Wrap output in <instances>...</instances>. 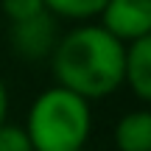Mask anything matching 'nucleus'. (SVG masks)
<instances>
[{"instance_id":"1","label":"nucleus","mask_w":151,"mask_h":151,"mask_svg":"<svg viewBox=\"0 0 151 151\" xmlns=\"http://www.w3.org/2000/svg\"><path fill=\"white\" fill-rule=\"evenodd\" d=\"M126 45L101 25H78L59 37L50 53V70L59 87L84 101L112 95L123 87Z\"/></svg>"},{"instance_id":"2","label":"nucleus","mask_w":151,"mask_h":151,"mask_svg":"<svg viewBox=\"0 0 151 151\" xmlns=\"http://www.w3.org/2000/svg\"><path fill=\"white\" fill-rule=\"evenodd\" d=\"M22 129L34 151H76L87 146L92 132L90 101L56 84L34 98Z\"/></svg>"},{"instance_id":"3","label":"nucleus","mask_w":151,"mask_h":151,"mask_svg":"<svg viewBox=\"0 0 151 151\" xmlns=\"http://www.w3.org/2000/svg\"><path fill=\"white\" fill-rule=\"evenodd\" d=\"M56 42H59V17H53L48 9L25 20L9 22V45L14 56L25 62L50 59Z\"/></svg>"},{"instance_id":"4","label":"nucleus","mask_w":151,"mask_h":151,"mask_svg":"<svg viewBox=\"0 0 151 151\" xmlns=\"http://www.w3.org/2000/svg\"><path fill=\"white\" fill-rule=\"evenodd\" d=\"M98 17L101 28L123 45L151 37V0H106Z\"/></svg>"},{"instance_id":"5","label":"nucleus","mask_w":151,"mask_h":151,"mask_svg":"<svg viewBox=\"0 0 151 151\" xmlns=\"http://www.w3.org/2000/svg\"><path fill=\"white\" fill-rule=\"evenodd\" d=\"M123 84L134 92L137 101H151V37L134 39L126 45L123 59Z\"/></svg>"},{"instance_id":"6","label":"nucleus","mask_w":151,"mask_h":151,"mask_svg":"<svg viewBox=\"0 0 151 151\" xmlns=\"http://www.w3.org/2000/svg\"><path fill=\"white\" fill-rule=\"evenodd\" d=\"M118 151H151V112L134 109L126 112L115 126Z\"/></svg>"},{"instance_id":"7","label":"nucleus","mask_w":151,"mask_h":151,"mask_svg":"<svg viewBox=\"0 0 151 151\" xmlns=\"http://www.w3.org/2000/svg\"><path fill=\"white\" fill-rule=\"evenodd\" d=\"M45 9L62 20H90L98 17L106 0H42Z\"/></svg>"},{"instance_id":"8","label":"nucleus","mask_w":151,"mask_h":151,"mask_svg":"<svg viewBox=\"0 0 151 151\" xmlns=\"http://www.w3.org/2000/svg\"><path fill=\"white\" fill-rule=\"evenodd\" d=\"M0 151H34L31 140H28V132L22 126L3 123L0 126Z\"/></svg>"},{"instance_id":"9","label":"nucleus","mask_w":151,"mask_h":151,"mask_svg":"<svg viewBox=\"0 0 151 151\" xmlns=\"http://www.w3.org/2000/svg\"><path fill=\"white\" fill-rule=\"evenodd\" d=\"M0 6H3V14L9 17V22H17V20H25V17L45 11L42 0H0Z\"/></svg>"},{"instance_id":"10","label":"nucleus","mask_w":151,"mask_h":151,"mask_svg":"<svg viewBox=\"0 0 151 151\" xmlns=\"http://www.w3.org/2000/svg\"><path fill=\"white\" fill-rule=\"evenodd\" d=\"M6 115H9V92H6V84L0 81V126L6 123Z\"/></svg>"},{"instance_id":"11","label":"nucleus","mask_w":151,"mask_h":151,"mask_svg":"<svg viewBox=\"0 0 151 151\" xmlns=\"http://www.w3.org/2000/svg\"><path fill=\"white\" fill-rule=\"evenodd\" d=\"M76 151H90V148H87V146H81V148H76Z\"/></svg>"}]
</instances>
